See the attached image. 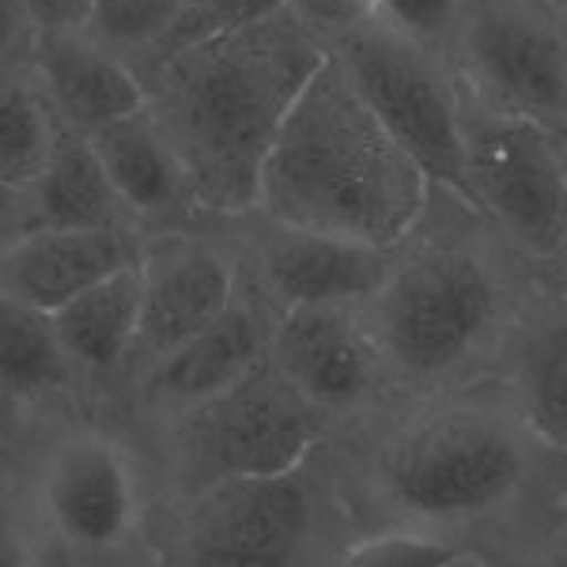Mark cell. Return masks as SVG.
I'll return each mask as SVG.
<instances>
[{
    "label": "cell",
    "instance_id": "obj_1",
    "mask_svg": "<svg viewBox=\"0 0 567 567\" xmlns=\"http://www.w3.org/2000/svg\"><path fill=\"white\" fill-rule=\"evenodd\" d=\"M333 451L363 529L409 526L481 548L477 534L499 529L518 545L567 507V462L529 432L503 379L386 413L337 435Z\"/></svg>",
    "mask_w": 567,
    "mask_h": 567
},
{
    "label": "cell",
    "instance_id": "obj_2",
    "mask_svg": "<svg viewBox=\"0 0 567 567\" xmlns=\"http://www.w3.org/2000/svg\"><path fill=\"white\" fill-rule=\"evenodd\" d=\"M542 277L477 208L435 189L424 224L363 307L398 409L499 379Z\"/></svg>",
    "mask_w": 567,
    "mask_h": 567
},
{
    "label": "cell",
    "instance_id": "obj_3",
    "mask_svg": "<svg viewBox=\"0 0 567 567\" xmlns=\"http://www.w3.org/2000/svg\"><path fill=\"white\" fill-rule=\"evenodd\" d=\"M329 61L296 12L182 45L148 76V114L194 178L208 219L258 213L261 175L291 106Z\"/></svg>",
    "mask_w": 567,
    "mask_h": 567
},
{
    "label": "cell",
    "instance_id": "obj_4",
    "mask_svg": "<svg viewBox=\"0 0 567 567\" xmlns=\"http://www.w3.org/2000/svg\"><path fill=\"white\" fill-rule=\"evenodd\" d=\"M435 186L390 136L329 53L277 136L258 216L284 227L398 250L432 208Z\"/></svg>",
    "mask_w": 567,
    "mask_h": 567
},
{
    "label": "cell",
    "instance_id": "obj_5",
    "mask_svg": "<svg viewBox=\"0 0 567 567\" xmlns=\"http://www.w3.org/2000/svg\"><path fill=\"white\" fill-rule=\"evenodd\" d=\"M363 534L333 443L284 477L155 496L152 567H333Z\"/></svg>",
    "mask_w": 567,
    "mask_h": 567
},
{
    "label": "cell",
    "instance_id": "obj_6",
    "mask_svg": "<svg viewBox=\"0 0 567 567\" xmlns=\"http://www.w3.org/2000/svg\"><path fill=\"white\" fill-rule=\"evenodd\" d=\"M34 542L65 567L152 564L155 496L141 454L99 420H58L16 477Z\"/></svg>",
    "mask_w": 567,
    "mask_h": 567
},
{
    "label": "cell",
    "instance_id": "obj_7",
    "mask_svg": "<svg viewBox=\"0 0 567 567\" xmlns=\"http://www.w3.org/2000/svg\"><path fill=\"white\" fill-rule=\"evenodd\" d=\"M163 446L159 496H189L224 481L284 477L303 470L337 439V427L272 368L254 371L243 386L152 432Z\"/></svg>",
    "mask_w": 567,
    "mask_h": 567
},
{
    "label": "cell",
    "instance_id": "obj_8",
    "mask_svg": "<svg viewBox=\"0 0 567 567\" xmlns=\"http://www.w3.org/2000/svg\"><path fill=\"white\" fill-rule=\"evenodd\" d=\"M465 175L477 213L534 269L567 239V159L560 136L523 114H503L462 91Z\"/></svg>",
    "mask_w": 567,
    "mask_h": 567
},
{
    "label": "cell",
    "instance_id": "obj_9",
    "mask_svg": "<svg viewBox=\"0 0 567 567\" xmlns=\"http://www.w3.org/2000/svg\"><path fill=\"white\" fill-rule=\"evenodd\" d=\"M329 53L344 65L355 91L368 99L393 141L420 163L427 182L477 208L465 175L462 87L454 69L401 39L386 23L349 34Z\"/></svg>",
    "mask_w": 567,
    "mask_h": 567
},
{
    "label": "cell",
    "instance_id": "obj_10",
    "mask_svg": "<svg viewBox=\"0 0 567 567\" xmlns=\"http://www.w3.org/2000/svg\"><path fill=\"white\" fill-rule=\"evenodd\" d=\"M451 65L484 106L567 133V27L548 0H465Z\"/></svg>",
    "mask_w": 567,
    "mask_h": 567
},
{
    "label": "cell",
    "instance_id": "obj_11",
    "mask_svg": "<svg viewBox=\"0 0 567 567\" xmlns=\"http://www.w3.org/2000/svg\"><path fill=\"white\" fill-rule=\"evenodd\" d=\"M144 310L141 333L122 382V398L155 363L205 333L231 307L243 277V254L227 219H208L189 231H159L144 239Z\"/></svg>",
    "mask_w": 567,
    "mask_h": 567
},
{
    "label": "cell",
    "instance_id": "obj_12",
    "mask_svg": "<svg viewBox=\"0 0 567 567\" xmlns=\"http://www.w3.org/2000/svg\"><path fill=\"white\" fill-rule=\"evenodd\" d=\"M272 368L337 427V435L398 409L386 360L363 307L318 303L284 310L272 341Z\"/></svg>",
    "mask_w": 567,
    "mask_h": 567
},
{
    "label": "cell",
    "instance_id": "obj_13",
    "mask_svg": "<svg viewBox=\"0 0 567 567\" xmlns=\"http://www.w3.org/2000/svg\"><path fill=\"white\" fill-rule=\"evenodd\" d=\"M280 315L284 310L265 296V288L243 265L239 291L224 318L125 390L130 416L159 432L208 401L224 398L227 390L243 386L254 371L272 360Z\"/></svg>",
    "mask_w": 567,
    "mask_h": 567
},
{
    "label": "cell",
    "instance_id": "obj_14",
    "mask_svg": "<svg viewBox=\"0 0 567 567\" xmlns=\"http://www.w3.org/2000/svg\"><path fill=\"white\" fill-rule=\"evenodd\" d=\"M243 265L280 310L344 303L368 307L386 284L398 250L326 239L315 231L272 224L265 216L227 219Z\"/></svg>",
    "mask_w": 567,
    "mask_h": 567
},
{
    "label": "cell",
    "instance_id": "obj_15",
    "mask_svg": "<svg viewBox=\"0 0 567 567\" xmlns=\"http://www.w3.org/2000/svg\"><path fill=\"white\" fill-rule=\"evenodd\" d=\"M39 231H141L91 136L69 125L34 186L4 197V243Z\"/></svg>",
    "mask_w": 567,
    "mask_h": 567
},
{
    "label": "cell",
    "instance_id": "obj_16",
    "mask_svg": "<svg viewBox=\"0 0 567 567\" xmlns=\"http://www.w3.org/2000/svg\"><path fill=\"white\" fill-rule=\"evenodd\" d=\"M141 231H39L4 243L0 296L58 315L76 296L141 261Z\"/></svg>",
    "mask_w": 567,
    "mask_h": 567
},
{
    "label": "cell",
    "instance_id": "obj_17",
    "mask_svg": "<svg viewBox=\"0 0 567 567\" xmlns=\"http://www.w3.org/2000/svg\"><path fill=\"white\" fill-rule=\"evenodd\" d=\"M91 144L144 235L189 231L208 224L186 163L148 110L95 133Z\"/></svg>",
    "mask_w": 567,
    "mask_h": 567
},
{
    "label": "cell",
    "instance_id": "obj_18",
    "mask_svg": "<svg viewBox=\"0 0 567 567\" xmlns=\"http://www.w3.org/2000/svg\"><path fill=\"white\" fill-rule=\"evenodd\" d=\"M31 69L61 125L76 133L95 136L148 110V87L141 72L106 53L87 31L39 34Z\"/></svg>",
    "mask_w": 567,
    "mask_h": 567
},
{
    "label": "cell",
    "instance_id": "obj_19",
    "mask_svg": "<svg viewBox=\"0 0 567 567\" xmlns=\"http://www.w3.org/2000/svg\"><path fill=\"white\" fill-rule=\"evenodd\" d=\"M499 379L507 382L529 432L567 462V296L548 277L526 303Z\"/></svg>",
    "mask_w": 567,
    "mask_h": 567
},
{
    "label": "cell",
    "instance_id": "obj_20",
    "mask_svg": "<svg viewBox=\"0 0 567 567\" xmlns=\"http://www.w3.org/2000/svg\"><path fill=\"white\" fill-rule=\"evenodd\" d=\"M0 386L8 420L31 424L42 416L72 420L87 401V386L72 368L53 329V315L0 296Z\"/></svg>",
    "mask_w": 567,
    "mask_h": 567
},
{
    "label": "cell",
    "instance_id": "obj_21",
    "mask_svg": "<svg viewBox=\"0 0 567 567\" xmlns=\"http://www.w3.org/2000/svg\"><path fill=\"white\" fill-rule=\"evenodd\" d=\"M144 310V272L141 261L95 284L84 296L53 315V329L72 368L80 371L84 386L122 393L130 371L136 333H141Z\"/></svg>",
    "mask_w": 567,
    "mask_h": 567
},
{
    "label": "cell",
    "instance_id": "obj_22",
    "mask_svg": "<svg viewBox=\"0 0 567 567\" xmlns=\"http://www.w3.org/2000/svg\"><path fill=\"white\" fill-rule=\"evenodd\" d=\"M61 117L34 76L31 61H4L0 69V189L23 194L45 171Z\"/></svg>",
    "mask_w": 567,
    "mask_h": 567
},
{
    "label": "cell",
    "instance_id": "obj_23",
    "mask_svg": "<svg viewBox=\"0 0 567 567\" xmlns=\"http://www.w3.org/2000/svg\"><path fill=\"white\" fill-rule=\"evenodd\" d=\"M194 0H95L87 34L141 72V80L175 53Z\"/></svg>",
    "mask_w": 567,
    "mask_h": 567
},
{
    "label": "cell",
    "instance_id": "obj_24",
    "mask_svg": "<svg viewBox=\"0 0 567 567\" xmlns=\"http://www.w3.org/2000/svg\"><path fill=\"white\" fill-rule=\"evenodd\" d=\"M473 560H492V556L481 545L462 542V537L382 526L355 534L333 567H462Z\"/></svg>",
    "mask_w": 567,
    "mask_h": 567
},
{
    "label": "cell",
    "instance_id": "obj_25",
    "mask_svg": "<svg viewBox=\"0 0 567 567\" xmlns=\"http://www.w3.org/2000/svg\"><path fill=\"white\" fill-rule=\"evenodd\" d=\"M462 16L465 0H382V23L446 65L454 61Z\"/></svg>",
    "mask_w": 567,
    "mask_h": 567
},
{
    "label": "cell",
    "instance_id": "obj_26",
    "mask_svg": "<svg viewBox=\"0 0 567 567\" xmlns=\"http://www.w3.org/2000/svg\"><path fill=\"white\" fill-rule=\"evenodd\" d=\"M291 12L333 50L349 34L382 23V0H291Z\"/></svg>",
    "mask_w": 567,
    "mask_h": 567
},
{
    "label": "cell",
    "instance_id": "obj_27",
    "mask_svg": "<svg viewBox=\"0 0 567 567\" xmlns=\"http://www.w3.org/2000/svg\"><path fill=\"white\" fill-rule=\"evenodd\" d=\"M492 567H567V511L518 545L503 548Z\"/></svg>",
    "mask_w": 567,
    "mask_h": 567
},
{
    "label": "cell",
    "instance_id": "obj_28",
    "mask_svg": "<svg viewBox=\"0 0 567 567\" xmlns=\"http://www.w3.org/2000/svg\"><path fill=\"white\" fill-rule=\"evenodd\" d=\"M20 8L31 20L34 34H65L87 31L95 0H20Z\"/></svg>",
    "mask_w": 567,
    "mask_h": 567
},
{
    "label": "cell",
    "instance_id": "obj_29",
    "mask_svg": "<svg viewBox=\"0 0 567 567\" xmlns=\"http://www.w3.org/2000/svg\"><path fill=\"white\" fill-rule=\"evenodd\" d=\"M545 277H548V284H553V288H560L564 296H567V239L560 246V254L553 258V265L545 269Z\"/></svg>",
    "mask_w": 567,
    "mask_h": 567
},
{
    "label": "cell",
    "instance_id": "obj_30",
    "mask_svg": "<svg viewBox=\"0 0 567 567\" xmlns=\"http://www.w3.org/2000/svg\"><path fill=\"white\" fill-rule=\"evenodd\" d=\"M216 4H219V0H194V12H197V16H208Z\"/></svg>",
    "mask_w": 567,
    "mask_h": 567
},
{
    "label": "cell",
    "instance_id": "obj_31",
    "mask_svg": "<svg viewBox=\"0 0 567 567\" xmlns=\"http://www.w3.org/2000/svg\"><path fill=\"white\" fill-rule=\"evenodd\" d=\"M548 4H553V12L560 16V20H564V27H567V0H548Z\"/></svg>",
    "mask_w": 567,
    "mask_h": 567
},
{
    "label": "cell",
    "instance_id": "obj_32",
    "mask_svg": "<svg viewBox=\"0 0 567 567\" xmlns=\"http://www.w3.org/2000/svg\"><path fill=\"white\" fill-rule=\"evenodd\" d=\"M462 567H492V560H473V564H462Z\"/></svg>",
    "mask_w": 567,
    "mask_h": 567
},
{
    "label": "cell",
    "instance_id": "obj_33",
    "mask_svg": "<svg viewBox=\"0 0 567 567\" xmlns=\"http://www.w3.org/2000/svg\"><path fill=\"white\" fill-rule=\"evenodd\" d=\"M560 136V148H564V159H567V133H556Z\"/></svg>",
    "mask_w": 567,
    "mask_h": 567
}]
</instances>
